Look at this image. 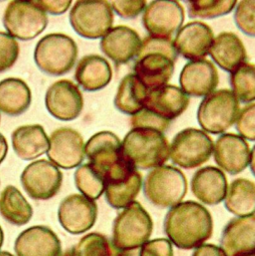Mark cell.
<instances>
[{
  "label": "cell",
  "instance_id": "obj_39",
  "mask_svg": "<svg viewBox=\"0 0 255 256\" xmlns=\"http://www.w3.org/2000/svg\"><path fill=\"white\" fill-rule=\"evenodd\" d=\"M130 126L132 128H148L164 134L170 126V122L158 117L152 111L144 108L142 111L132 116Z\"/></svg>",
  "mask_w": 255,
  "mask_h": 256
},
{
  "label": "cell",
  "instance_id": "obj_30",
  "mask_svg": "<svg viewBox=\"0 0 255 256\" xmlns=\"http://www.w3.org/2000/svg\"><path fill=\"white\" fill-rule=\"evenodd\" d=\"M142 184V176L136 170L122 178L106 184V200L113 208L124 210L136 202Z\"/></svg>",
  "mask_w": 255,
  "mask_h": 256
},
{
  "label": "cell",
  "instance_id": "obj_15",
  "mask_svg": "<svg viewBox=\"0 0 255 256\" xmlns=\"http://www.w3.org/2000/svg\"><path fill=\"white\" fill-rule=\"evenodd\" d=\"M98 218L96 202L82 194H71L65 198L58 210V220L61 226L70 234L80 236L89 232Z\"/></svg>",
  "mask_w": 255,
  "mask_h": 256
},
{
  "label": "cell",
  "instance_id": "obj_5",
  "mask_svg": "<svg viewBox=\"0 0 255 256\" xmlns=\"http://www.w3.org/2000/svg\"><path fill=\"white\" fill-rule=\"evenodd\" d=\"M146 200L158 208H172L180 202L188 192L184 174L172 166L152 170L142 184Z\"/></svg>",
  "mask_w": 255,
  "mask_h": 256
},
{
  "label": "cell",
  "instance_id": "obj_45",
  "mask_svg": "<svg viewBox=\"0 0 255 256\" xmlns=\"http://www.w3.org/2000/svg\"><path fill=\"white\" fill-rule=\"evenodd\" d=\"M8 150H9V148H8L7 140L5 138V136L2 134H0V164L6 158L7 154H8Z\"/></svg>",
  "mask_w": 255,
  "mask_h": 256
},
{
  "label": "cell",
  "instance_id": "obj_23",
  "mask_svg": "<svg viewBox=\"0 0 255 256\" xmlns=\"http://www.w3.org/2000/svg\"><path fill=\"white\" fill-rule=\"evenodd\" d=\"M228 188L226 174L216 166L200 168L192 178V194L206 206H218L224 202Z\"/></svg>",
  "mask_w": 255,
  "mask_h": 256
},
{
  "label": "cell",
  "instance_id": "obj_6",
  "mask_svg": "<svg viewBox=\"0 0 255 256\" xmlns=\"http://www.w3.org/2000/svg\"><path fill=\"white\" fill-rule=\"evenodd\" d=\"M154 230L152 220L138 202L124 208L113 226L114 246L121 252L140 250L150 240Z\"/></svg>",
  "mask_w": 255,
  "mask_h": 256
},
{
  "label": "cell",
  "instance_id": "obj_10",
  "mask_svg": "<svg viewBox=\"0 0 255 256\" xmlns=\"http://www.w3.org/2000/svg\"><path fill=\"white\" fill-rule=\"evenodd\" d=\"M74 31L83 38L102 39L114 24V11L108 1H77L70 10Z\"/></svg>",
  "mask_w": 255,
  "mask_h": 256
},
{
  "label": "cell",
  "instance_id": "obj_11",
  "mask_svg": "<svg viewBox=\"0 0 255 256\" xmlns=\"http://www.w3.org/2000/svg\"><path fill=\"white\" fill-rule=\"evenodd\" d=\"M21 184L34 200H49L56 196L63 184V174L47 160H38L28 164L21 174Z\"/></svg>",
  "mask_w": 255,
  "mask_h": 256
},
{
  "label": "cell",
  "instance_id": "obj_50",
  "mask_svg": "<svg viewBox=\"0 0 255 256\" xmlns=\"http://www.w3.org/2000/svg\"><path fill=\"white\" fill-rule=\"evenodd\" d=\"M0 256H14L10 252H0Z\"/></svg>",
  "mask_w": 255,
  "mask_h": 256
},
{
  "label": "cell",
  "instance_id": "obj_42",
  "mask_svg": "<svg viewBox=\"0 0 255 256\" xmlns=\"http://www.w3.org/2000/svg\"><path fill=\"white\" fill-rule=\"evenodd\" d=\"M138 256H174L172 244L166 238L148 240L140 248Z\"/></svg>",
  "mask_w": 255,
  "mask_h": 256
},
{
  "label": "cell",
  "instance_id": "obj_25",
  "mask_svg": "<svg viewBox=\"0 0 255 256\" xmlns=\"http://www.w3.org/2000/svg\"><path fill=\"white\" fill-rule=\"evenodd\" d=\"M210 55L224 71L232 73L248 62V51L242 40L232 32H222L214 37Z\"/></svg>",
  "mask_w": 255,
  "mask_h": 256
},
{
  "label": "cell",
  "instance_id": "obj_32",
  "mask_svg": "<svg viewBox=\"0 0 255 256\" xmlns=\"http://www.w3.org/2000/svg\"><path fill=\"white\" fill-rule=\"evenodd\" d=\"M226 208L236 218L255 214V184L248 178L234 180L224 198Z\"/></svg>",
  "mask_w": 255,
  "mask_h": 256
},
{
  "label": "cell",
  "instance_id": "obj_41",
  "mask_svg": "<svg viewBox=\"0 0 255 256\" xmlns=\"http://www.w3.org/2000/svg\"><path fill=\"white\" fill-rule=\"evenodd\" d=\"M113 11L124 19H136L144 13L148 2L140 1H113L111 2Z\"/></svg>",
  "mask_w": 255,
  "mask_h": 256
},
{
  "label": "cell",
  "instance_id": "obj_18",
  "mask_svg": "<svg viewBox=\"0 0 255 256\" xmlns=\"http://www.w3.org/2000/svg\"><path fill=\"white\" fill-rule=\"evenodd\" d=\"M218 84V68L212 61L206 59L188 62L180 75V89L188 97L206 98L216 91Z\"/></svg>",
  "mask_w": 255,
  "mask_h": 256
},
{
  "label": "cell",
  "instance_id": "obj_1",
  "mask_svg": "<svg viewBox=\"0 0 255 256\" xmlns=\"http://www.w3.org/2000/svg\"><path fill=\"white\" fill-rule=\"evenodd\" d=\"M164 230L168 240L178 248L196 250L212 238L214 218L202 204L184 202L172 208L164 222Z\"/></svg>",
  "mask_w": 255,
  "mask_h": 256
},
{
  "label": "cell",
  "instance_id": "obj_7",
  "mask_svg": "<svg viewBox=\"0 0 255 256\" xmlns=\"http://www.w3.org/2000/svg\"><path fill=\"white\" fill-rule=\"evenodd\" d=\"M240 104L232 91L216 90L206 96L198 110V121L204 132L222 134L236 125Z\"/></svg>",
  "mask_w": 255,
  "mask_h": 256
},
{
  "label": "cell",
  "instance_id": "obj_40",
  "mask_svg": "<svg viewBox=\"0 0 255 256\" xmlns=\"http://www.w3.org/2000/svg\"><path fill=\"white\" fill-rule=\"evenodd\" d=\"M236 127L240 136L244 140L255 142V103L240 110Z\"/></svg>",
  "mask_w": 255,
  "mask_h": 256
},
{
  "label": "cell",
  "instance_id": "obj_2",
  "mask_svg": "<svg viewBox=\"0 0 255 256\" xmlns=\"http://www.w3.org/2000/svg\"><path fill=\"white\" fill-rule=\"evenodd\" d=\"M172 39L148 36L142 41L134 59V74L148 90H154L172 80L178 60Z\"/></svg>",
  "mask_w": 255,
  "mask_h": 256
},
{
  "label": "cell",
  "instance_id": "obj_27",
  "mask_svg": "<svg viewBox=\"0 0 255 256\" xmlns=\"http://www.w3.org/2000/svg\"><path fill=\"white\" fill-rule=\"evenodd\" d=\"M11 142L16 156L26 162L37 160L49 150V138L43 126L38 124L25 125L14 130Z\"/></svg>",
  "mask_w": 255,
  "mask_h": 256
},
{
  "label": "cell",
  "instance_id": "obj_26",
  "mask_svg": "<svg viewBox=\"0 0 255 256\" xmlns=\"http://www.w3.org/2000/svg\"><path fill=\"white\" fill-rule=\"evenodd\" d=\"M113 70L107 59L100 55L84 56L77 64L75 80L87 92L105 89L112 81Z\"/></svg>",
  "mask_w": 255,
  "mask_h": 256
},
{
  "label": "cell",
  "instance_id": "obj_22",
  "mask_svg": "<svg viewBox=\"0 0 255 256\" xmlns=\"http://www.w3.org/2000/svg\"><path fill=\"white\" fill-rule=\"evenodd\" d=\"M190 106V97L174 85L148 90L144 108L168 122L180 117Z\"/></svg>",
  "mask_w": 255,
  "mask_h": 256
},
{
  "label": "cell",
  "instance_id": "obj_33",
  "mask_svg": "<svg viewBox=\"0 0 255 256\" xmlns=\"http://www.w3.org/2000/svg\"><path fill=\"white\" fill-rule=\"evenodd\" d=\"M74 180L75 186L81 194L91 200L95 202L105 194V178L90 164H82L77 168L74 174Z\"/></svg>",
  "mask_w": 255,
  "mask_h": 256
},
{
  "label": "cell",
  "instance_id": "obj_49",
  "mask_svg": "<svg viewBox=\"0 0 255 256\" xmlns=\"http://www.w3.org/2000/svg\"><path fill=\"white\" fill-rule=\"evenodd\" d=\"M238 256H255V250L250 252H248V254H240Z\"/></svg>",
  "mask_w": 255,
  "mask_h": 256
},
{
  "label": "cell",
  "instance_id": "obj_14",
  "mask_svg": "<svg viewBox=\"0 0 255 256\" xmlns=\"http://www.w3.org/2000/svg\"><path fill=\"white\" fill-rule=\"evenodd\" d=\"M47 156L59 168H79L86 156L84 138L74 128H57L49 138Z\"/></svg>",
  "mask_w": 255,
  "mask_h": 256
},
{
  "label": "cell",
  "instance_id": "obj_36",
  "mask_svg": "<svg viewBox=\"0 0 255 256\" xmlns=\"http://www.w3.org/2000/svg\"><path fill=\"white\" fill-rule=\"evenodd\" d=\"M238 1H188V15L190 18L202 19H216L232 13Z\"/></svg>",
  "mask_w": 255,
  "mask_h": 256
},
{
  "label": "cell",
  "instance_id": "obj_48",
  "mask_svg": "<svg viewBox=\"0 0 255 256\" xmlns=\"http://www.w3.org/2000/svg\"><path fill=\"white\" fill-rule=\"evenodd\" d=\"M60 256H74L73 254V250H67L66 252H64V254H62Z\"/></svg>",
  "mask_w": 255,
  "mask_h": 256
},
{
  "label": "cell",
  "instance_id": "obj_51",
  "mask_svg": "<svg viewBox=\"0 0 255 256\" xmlns=\"http://www.w3.org/2000/svg\"><path fill=\"white\" fill-rule=\"evenodd\" d=\"M0 119H1V118H0Z\"/></svg>",
  "mask_w": 255,
  "mask_h": 256
},
{
  "label": "cell",
  "instance_id": "obj_4",
  "mask_svg": "<svg viewBox=\"0 0 255 256\" xmlns=\"http://www.w3.org/2000/svg\"><path fill=\"white\" fill-rule=\"evenodd\" d=\"M78 54V45L72 37L63 33H51L36 44L34 61L43 73L63 76L72 71Z\"/></svg>",
  "mask_w": 255,
  "mask_h": 256
},
{
  "label": "cell",
  "instance_id": "obj_31",
  "mask_svg": "<svg viewBox=\"0 0 255 256\" xmlns=\"http://www.w3.org/2000/svg\"><path fill=\"white\" fill-rule=\"evenodd\" d=\"M0 214L10 224L23 226L32 220L33 208L17 188L8 186L0 194Z\"/></svg>",
  "mask_w": 255,
  "mask_h": 256
},
{
  "label": "cell",
  "instance_id": "obj_9",
  "mask_svg": "<svg viewBox=\"0 0 255 256\" xmlns=\"http://www.w3.org/2000/svg\"><path fill=\"white\" fill-rule=\"evenodd\" d=\"M214 148V142L208 134L198 128H184L174 138L170 158L182 168L194 170L210 160Z\"/></svg>",
  "mask_w": 255,
  "mask_h": 256
},
{
  "label": "cell",
  "instance_id": "obj_20",
  "mask_svg": "<svg viewBox=\"0 0 255 256\" xmlns=\"http://www.w3.org/2000/svg\"><path fill=\"white\" fill-rule=\"evenodd\" d=\"M142 38L138 33L128 26L113 27L100 42L102 52L116 65H125L136 59Z\"/></svg>",
  "mask_w": 255,
  "mask_h": 256
},
{
  "label": "cell",
  "instance_id": "obj_12",
  "mask_svg": "<svg viewBox=\"0 0 255 256\" xmlns=\"http://www.w3.org/2000/svg\"><path fill=\"white\" fill-rule=\"evenodd\" d=\"M186 18L184 6L178 1H152L142 13V25L148 36L172 39Z\"/></svg>",
  "mask_w": 255,
  "mask_h": 256
},
{
  "label": "cell",
  "instance_id": "obj_34",
  "mask_svg": "<svg viewBox=\"0 0 255 256\" xmlns=\"http://www.w3.org/2000/svg\"><path fill=\"white\" fill-rule=\"evenodd\" d=\"M232 93L240 103L252 104L255 101V65L244 63L230 73Z\"/></svg>",
  "mask_w": 255,
  "mask_h": 256
},
{
  "label": "cell",
  "instance_id": "obj_46",
  "mask_svg": "<svg viewBox=\"0 0 255 256\" xmlns=\"http://www.w3.org/2000/svg\"><path fill=\"white\" fill-rule=\"evenodd\" d=\"M250 170H252V174L255 176V146H254V148L252 150V156H250Z\"/></svg>",
  "mask_w": 255,
  "mask_h": 256
},
{
  "label": "cell",
  "instance_id": "obj_19",
  "mask_svg": "<svg viewBox=\"0 0 255 256\" xmlns=\"http://www.w3.org/2000/svg\"><path fill=\"white\" fill-rule=\"evenodd\" d=\"M85 154L89 164L105 178L106 174L124 158L122 142L112 132H99L85 144Z\"/></svg>",
  "mask_w": 255,
  "mask_h": 256
},
{
  "label": "cell",
  "instance_id": "obj_43",
  "mask_svg": "<svg viewBox=\"0 0 255 256\" xmlns=\"http://www.w3.org/2000/svg\"><path fill=\"white\" fill-rule=\"evenodd\" d=\"M46 13L52 15H62L66 13L72 6V1H35Z\"/></svg>",
  "mask_w": 255,
  "mask_h": 256
},
{
  "label": "cell",
  "instance_id": "obj_28",
  "mask_svg": "<svg viewBox=\"0 0 255 256\" xmlns=\"http://www.w3.org/2000/svg\"><path fill=\"white\" fill-rule=\"evenodd\" d=\"M31 103L32 92L24 80L6 78L0 81V113L11 117L21 116Z\"/></svg>",
  "mask_w": 255,
  "mask_h": 256
},
{
  "label": "cell",
  "instance_id": "obj_24",
  "mask_svg": "<svg viewBox=\"0 0 255 256\" xmlns=\"http://www.w3.org/2000/svg\"><path fill=\"white\" fill-rule=\"evenodd\" d=\"M220 248L226 256H238L255 250V214L232 220L224 228Z\"/></svg>",
  "mask_w": 255,
  "mask_h": 256
},
{
  "label": "cell",
  "instance_id": "obj_47",
  "mask_svg": "<svg viewBox=\"0 0 255 256\" xmlns=\"http://www.w3.org/2000/svg\"><path fill=\"white\" fill-rule=\"evenodd\" d=\"M3 242H4V232H3L2 228L0 226V250H1V248H2Z\"/></svg>",
  "mask_w": 255,
  "mask_h": 256
},
{
  "label": "cell",
  "instance_id": "obj_35",
  "mask_svg": "<svg viewBox=\"0 0 255 256\" xmlns=\"http://www.w3.org/2000/svg\"><path fill=\"white\" fill-rule=\"evenodd\" d=\"M74 256H118L119 250L104 234L92 232L80 240L72 248Z\"/></svg>",
  "mask_w": 255,
  "mask_h": 256
},
{
  "label": "cell",
  "instance_id": "obj_17",
  "mask_svg": "<svg viewBox=\"0 0 255 256\" xmlns=\"http://www.w3.org/2000/svg\"><path fill=\"white\" fill-rule=\"evenodd\" d=\"M214 156L218 168L236 176L250 166L252 150L248 140L240 134H222L214 144Z\"/></svg>",
  "mask_w": 255,
  "mask_h": 256
},
{
  "label": "cell",
  "instance_id": "obj_3",
  "mask_svg": "<svg viewBox=\"0 0 255 256\" xmlns=\"http://www.w3.org/2000/svg\"><path fill=\"white\" fill-rule=\"evenodd\" d=\"M170 146L164 134L148 128H132L122 142L124 158L136 170H154L170 160Z\"/></svg>",
  "mask_w": 255,
  "mask_h": 256
},
{
  "label": "cell",
  "instance_id": "obj_13",
  "mask_svg": "<svg viewBox=\"0 0 255 256\" xmlns=\"http://www.w3.org/2000/svg\"><path fill=\"white\" fill-rule=\"evenodd\" d=\"M48 113L58 121L71 122L78 119L84 109V97L78 85L70 80L52 84L45 95Z\"/></svg>",
  "mask_w": 255,
  "mask_h": 256
},
{
  "label": "cell",
  "instance_id": "obj_8",
  "mask_svg": "<svg viewBox=\"0 0 255 256\" xmlns=\"http://www.w3.org/2000/svg\"><path fill=\"white\" fill-rule=\"evenodd\" d=\"M49 23L47 13L35 1H11L3 14L7 33L20 41H31L45 31Z\"/></svg>",
  "mask_w": 255,
  "mask_h": 256
},
{
  "label": "cell",
  "instance_id": "obj_16",
  "mask_svg": "<svg viewBox=\"0 0 255 256\" xmlns=\"http://www.w3.org/2000/svg\"><path fill=\"white\" fill-rule=\"evenodd\" d=\"M214 40V30L200 21L190 22L184 25L174 39L178 55L186 60H204L210 55Z\"/></svg>",
  "mask_w": 255,
  "mask_h": 256
},
{
  "label": "cell",
  "instance_id": "obj_37",
  "mask_svg": "<svg viewBox=\"0 0 255 256\" xmlns=\"http://www.w3.org/2000/svg\"><path fill=\"white\" fill-rule=\"evenodd\" d=\"M19 54L18 41L7 32L0 31V73L10 70L16 64Z\"/></svg>",
  "mask_w": 255,
  "mask_h": 256
},
{
  "label": "cell",
  "instance_id": "obj_29",
  "mask_svg": "<svg viewBox=\"0 0 255 256\" xmlns=\"http://www.w3.org/2000/svg\"><path fill=\"white\" fill-rule=\"evenodd\" d=\"M148 89L134 75L128 74L125 76L115 96L114 104L116 109L125 114L134 116L144 108Z\"/></svg>",
  "mask_w": 255,
  "mask_h": 256
},
{
  "label": "cell",
  "instance_id": "obj_21",
  "mask_svg": "<svg viewBox=\"0 0 255 256\" xmlns=\"http://www.w3.org/2000/svg\"><path fill=\"white\" fill-rule=\"evenodd\" d=\"M14 250L16 256H60L62 244L50 228L35 226L18 236Z\"/></svg>",
  "mask_w": 255,
  "mask_h": 256
},
{
  "label": "cell",
  "instance_id": "obj_38",
  "mask_svg": "<svg viewBox=\"0 0 255 256\" xmlns=\"http://www.w3.org/2000/svg\"><path fill=\"white\" fill-rule=\"evenodd\" d=\"M234 21L238 29L250 37H255V1H240L236 7Z\"/></svg>",
  "mask_w": 255,
  "mask_h": 256
},
{
  "label": "cell",
  "instance_id": "obj_44",
  "mask_svg": "<svg viewBox=\"0 0 255 256\" xmlns=\"http://www.w3.org/2000/svg\"><path fill=\"white\" fill-rule=\"evenodd\" d=\"M192 256H226L220 246L214 244H204L196 248Z\"/></svg>",
  "mask_w": 255,
  "mask_h": 256
}]
</instances>
